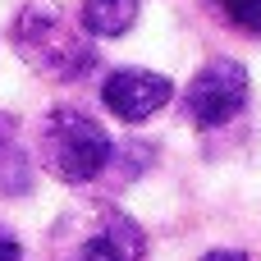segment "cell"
<instances>
[{"mask_svg":"<svg viewBox=\"0 0 261 261\" xmlns=\"http://www.w3.org/2000/svg\"><path fill=\"white\" fill-rule=\"evenodd\" d=\"M14 50L23 55L28 69L55 78V83H78L96 69V46L83 32L78 14H69L55 0H32L14 18Z\"/></svg>","mask_w":261,"mask_h":261,"instance_id":"obj_1","label":"cell"},{"mask_svg":"<svg viewBox=\"0 0 261 261\" xmlns=\"http://www.w3.org/2000/svg\"><path fill=\"white\" fill-rule=\"evenodd\" d=\"M142 14V0H83L78 23L87 37H124Z\"/></svg>","mask_w":261,"mask_h":261,"instance_id":"obj_7","label":"cell"},{"mask_svg":"<svg viewBox=\"0 0 261 261\" xmlns=\"http://www.w3.org/2000/svg\"><path fill=\"white\" fill-rule=\"evenodd\" d=\"M147 234L110 202H83L50 229V261H142Z\"/></svg>","mask_w":261,"mask_h":261,"instance_id":"obj_2","label":"cell"},{"mask_svg":"<svg viewBox=\"0 0 261 261\" xmlns=\"http://www.w3.org/2000/svg\"><path fill=\"white\" fill-rule=\"evenodd\" d=\"M32 179H37V165L18 142V119L0 110V197L32 193Z\"/></svg>","mask_w":261,"mask_h":261,"instance_id":"obj_6","label":"cell"},{"mask_svg":"<svg viewBox=\"0 0 261 261\" xmlns=\"http://www.w3.org/2000/svg\"><path fill=\"white\" fill-rule=\"evenodd\" d=\"M252 92V78L239 60H211L193 73L188 92H184V119H193L197 128H225L229 119L243 115Z\"/></svg>","mask_w":261,"mask_h":261,"instance_id":"obj_4","label":"cell"},{"mask_svg":"<svg viewBox=\"0 0 261 261\" xmlns=\"http://www.w3.org/2000/svg\"><path fill=\"white\" fill-rule=\"evenodd\" d=\"M220 18H229L239 32L248 37H261V0H206Z\"/></svg>","mask_w":261,"mask_h":261,"instance_id":"obj_8","label":"cell"},{"mask_svg":"<svg viewBox=\"0 0 261 261\" xmlns=\"http://www.w3.org/2000/svg\"><path fill=\"white\" fill-rule=\"evenodd\" d=\"M101 101L115 119L142 124V119H151L156 110H165L174 101V83L165 73H151V69H115L101 83Z\"/></svg>","mask_w":261,"mask_h":261,"instance_id":"obj_5","label":"cell"},{"mask_svg":"<svg viewBox=\"0 0 261 261\" xmlns=\"http://www.w3.org/2000/svg\"><path fill=\"white\" fill-rule=\"evenodd\" d=\"M202 261H248L243 252H234V248H216V252H206Z\"/></svg>","mask_w":261,"mask_h":261,"instance_id":"obj_10","label":"cell"},{"mask_svg":"<svg viewBox=\"0 0 261 261\" xmlns=\"http://www.w3.org/2000/svg\"><path fill=\"white\" fill-rule=\"evenodd\" d=\"M110 156H115L110 133L92 115H83L73 106H55L41 119V128H37V161L60 184H73L78 188V184L101 179L106 165H110Z\"/></svg>","mask_w":261,"mask_h":261,"instance_id":"obj_3","label":"cell"},{"mask_svg":"<svg viewBox=\"0 0 261 261\" xmlns=\"http://www.w3.org/2000/svg\"><path fill=\"white\" fill-rule=\"evenodd\" d=\"M0 261H23V243L5 220H0Z\"/></svg>","mask_w":261,"mask_h":261,"instance_id":"obj_9","label":"cell"}]
</instances>
